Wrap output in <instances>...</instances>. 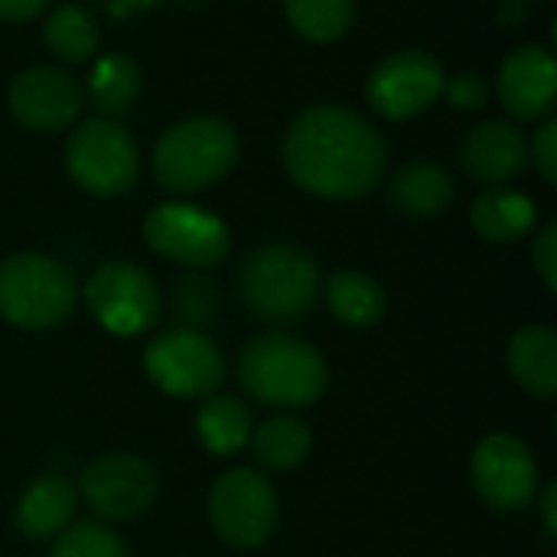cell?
I'll use <instances>...</instances> for the list:
<instances>
[{
  "instance_id": "6da1fadb",
  "label": "cell",
  "mask_w": 557,
  "mask_h": 557,
  "mask_svg": "<svg viewBox=\"0 0 557 557\" xmlns=\"http://www.w3.org/2000/svg\"><path fill=\"white\" fill-rule=\"evenodd\" d=\"M385 163V137L362 114L339 104L300 111L284 137V166L290 180L320 199H359L372 193Z\"/></svg>"
},
{
  "instance_id": "7a4b0ae2",
  "label": "cell",
  "mask_w": 557,
  "mask_h": 557,
  "mask_svg": "<svg viewBox=\"0 0 557 557\" xmlns=\"http://www.w3.org/2000/svg\"><path fill=\"white\" fill-rule=\"evenodd\" d=\"M235 375L245 395L268 408H310L330 385L326 359L307 339L277 330L242 349Z\"/></svg>"
},
{
  "instance_id": "3957f363",
  "label": "cell",
  "mask_w": 557,
  "mask_h": 557,
  "mask_svg": "<svg viewBox=\"0 0 557 557\" xmlns=\"http://www.w3.org/2000/svg\"><path fill=\"white\" fill-rule=\"evenodd\" d=\"M78 307V281L52 255L23 251L0 264V317L29 333L62 326Z\"/></svg>"
},
{
  "instance_id": "277c9868",
  "label": "cell",
  "mask_w": 557,
  "mask_h": 557,
  "mask_svg": "<svg viewBox=\"0 0 557 557\" xmlns=\"http://www.w3.org/2000/svg\"><path fill=\"white\" fill-rule=\"evenodd\" d=\"M238 160V134L225 117L199 114L173 124L153 147V176L170 193H199Z\"/></svg>"
},
{
  "instance_id": "5b68a950",
  "label": "cell",
  "mask_w": 557,
  "mask_h": 557,
  "mask_svg": "<svg viewBox=\"0 0 557 557\" xmlns=\"http://www.w3.org/2000/svg\"><path fill=\"white\" fill-rule=\"evenodd\" d=\"M238 287L255 317L268 323H287L313 310L323 281L307 251L294 245H261L248 255Z\"/></svg>"
},
{
  "instance_id": "8992f818",
  "label": "cell",
  "mask_w": 557,
  "mask_h": 557,
  "mask_svg": "<svg viewBox=\"0 0 557 557\" xmlns=\"http://www.w3.org/2000/svg\"><path fill=\"white\" fill-rule=\"evenodd\" d=\"M212 532L232 548H261L281 519L277 490L258 470L238 467L222 473L206 499Z\"/></svg>"
},
{
  "instance_id": "52a82bcc",
  "label": "cell",
  "mask_w": 557,
  "mask_h": 557,
  "mask_svg": "<svg viewBox=\"0 0 557 557\" xmlns=\"http://www.w3.org/2000/svg\"><path fill=\"white\" fill-rule=\"evenodd\" d=\"M147 379L170 398H209L225 379V359L196 326H170L144 349Z\"/></svg>"
},
{
  "instance_id": "ba28073f",
  "label": "cell",
  "mask_w": 557,
  "mask_h": 557,
  "mask_svg": "<svg viewBox=\"0 0 557 557\" xmlns=\"http://www.w3.org/2000/svg\"><path fill=\"white\" fill-rule=\"evenodd\" d=\"M85 307L91 320L111 336H140L160 320V287L134 261H108L85 284Z\"/></svg>"
},
{
  "instance_id": "9c48e42d",
  "label": "cell",
  "mask_w": 557,
  "mask_h": 557,
  "mask_svg": "<svg viewBox=\"0 0 557 557\" xmlns=\"http://www.w3.org/2000/svg\"><path fill=\"white\" fill-rule=\"evenodd\" d=\"M65 170L91 196H121L137 180V144L108 117L82 121L65 144Z\"/></svg>"
},
{
  "instance_id": "30bf717a",
  "label": "cell",
  "mask_w": 557,
  "mask_h": 557,
  "mask_svg": "<svg viewBox=\"0 0 557 557\" xmlns=\"http://www.w3.org/2000/svg\"><path fill=\"white\" fill-rule=\"evenodd\" d=\"M144 242L157 255L193 271L215 268L232 251L228 225L215 212H206L193 202L153 206L144 219Z\"/></svg>"
},
{
  "instance_id": "8fae6325",
  "label": "cell",
  "mask_w": 557,
  "mask_h": 557,
  "mask_svg": "<svg viewBox=\"0 0 557 557\" xmlns=\"http://www.w3.org/2000/svg\"><path fill=\"white\" fill-rule=\"evenodd\" d=\"M78 503H85L98 519L131 522L144 516L160 493L157 473L147 460L127 450L95 457L78 476Z\"/></svg>"
},
{
  "instance_id": "7c38bea8",
  "label": "cell",
  "mask_w": 557,
  "mask_h": 557,
  "mask_svg": "<svg viewBox=\"0 0 557 557\" xmlns=\"http://www.w3.org/2000/svg\"><path fill=\"white\" fill-rule=\"evenodd\" d=\"M476 496L496 512H522L539 496V460L512 434H490L470 457Z\"/></svg>"
},
{
  "instance_id": "4fadbf2b",
  "label": "cell",
  "mask_w": 557,
  "mask_h": 557,
  "mask_svg": "<svg viewBox=\"0 0 557 557\" xmlns=\"http://www.w3.org/2000/svg\"><path fill=\"white\" fill-rule=\"evenodd\" d=\"M444 65L431 52L401 49L372 69L366 82V98L375 108V114L388 121H408L424 114L444 95Z\"/></svg>"
},
{
  "instance_id": "5bb4252c",
  "label": "cell",
  "mask_w": 557,
  "mask_h": 557,
  "mask_svg": "<svg viewBox=\"0 0 557 557\" xmlns=\"http://www.w3.org/2000/svg\"><path fill=\"white\" fill-rule=\"evenodd\" d=\"M7 101H10L13 117L23 127L52 134V131L72 127L78 121L85 91L69 72H62L55 65H33L10 82Z\"/></svg>"
},
{
  "instance_id": "9a60e30c",
  "label": "cell",
  "mask_w": 557,
  "mask_h": 557,
  "mask_svg": "<svg viewBox=\"0 0 557 557\" xmlns=\"http://www.w3.org/2000/svg\"><path fill=\"white\" fill-rule=\"evenodd\" d=\"M496 91L503 108L519 121L545 117L555 108L557 62L548 46H522L499 65Z\"/></svg>"
},
{
  "instance_id": "2e32d148",
  "label": "cell",
  "mask_w": 557,
  "mask_h": 557,
  "mask_svg": "<svg viewBox=\"0 0 557 557\" xmlns=\"http://www.w3.org/2000/svg\"><path fill=\"white\" fill-rule=\"evenodd\" d=\"M463 170L490 186L512 180L529 163V137L509 121H483L476 124L460 147Z\"/></svg>"
},
{
  "instance_id": "e0dca14e",
  "label": "cell",
  "mask_w": 557,
  "mask_h": 557,
  "mask_svg": "<svg viewBox=\"0 0 557 557\" xmlns=\"http://www.w3.org/2000/svg\"><path fill=\"white\" fill-rule=\"evenodd\" d=\"M75 509H78V490L65 476H42L29 483L16 499L13 522L26 539L46 542L72 525Z\"/></svg>"
},
{
  "instance_id": "ac0fdd59",
  "label": "cell",
  "mask_w": 557,
  "mask_h": 557,
  "mask_svg": "<svg viewBox=\"0 0 557 557\" xmlns=\"http://www.w3.org/2000/svg\"><path fill=\"white\" fill-rule=\"evenodd\" d=\"M509 372L522 392L535 398L557 395V333L545 323H529L512 333L509 349Z\"/></svg>"
},
{
  "instance_id": "d6986e66",
  "label": "cell",
  "mask_w": 557,
  "mask_h": 557,
  "mask_svg": "<svg viewBox=\"0 0 557 557\" xmlns=\"http://www.w3.org/2000/svg\"><path fill=\"white\" fill-rule=\"evenodd\" d=\"M470 222L473 228L493 242V245H512L519 238H525L535 222H539V206L532 196L519 193V189H503L493 186L486 193H480L470 206Z\"/></svg>"
},
{
  "instance_id": "ffe728a7",
  "label": "cell",
  "mask_w": 557,
  "mask_h": 557,
  "mask_svg": "<svg viewBox=\"0 0 557 557\" xmlns=\"http://www.w3.org/2000/svg\"><path fill=\"white\" fill-rule=\"evenodd\" d=\"M323 294H326L330 313L349 330H369L385 313V290L366 271H352V268L333 271L326 277Z\"/></svg>"
},
{
  "instance_id": "44dd1931",
  "label": "cell",
  "mask_w": 557,
  "mask_h": 557,
  "mask_svg": "<svg viewBox=\"0 0 557 557\" xmlns=\"http://www.w3.org/2000/svg\"><path fill=\"white\" fill-rule=\"evenodd\" d=\"M450 199H454L450 173L428 160H414V163L401 166L388 186V202L418 219H431V215L444 212L450 206Z\"/></svg>"
},
{
  "instance_id": "7402d4cb",
  "label": "cell",
  "mask_w": 557,
  "mask_h": 557,
  "mask_svg": "<svg viewBox=\"0 0 557 557\" xmlns=\"http://www.w3.org/2000/svg\"><path fill=\"white\" fill-rule=\"evenodd\" d=\"M251 454L255 460L271 470V473H287V470H297L310 450H313V434L310 428L300 421V418H290V414H277V418H268L261 421L258 428H251Z\"/></svg>"
},
{
  "instance_id": "603a6c76",
  "label": "cell",
  "mask_w": 557,
  "mask_h": 557,
  "mask_svg": "<svg viewBox=\"0 0 557 557\" xmlns=\"http://www.w3.org/2000/svg\"><path fill=\"white\" fill-rule=\"evenodd\" d=\"M196 434L209 454L232 457L251 437V411L235 395H209L196 411Z\"/></svg>"
},
{
  "instance_id": "cb8c5ba5",
  "label": "cell",
  "mask_w": 557,
  "mask_h": 557,
  "mask_svg": "<svg viewBox=\"0 0 557 557\" xmlns=\"http://www.w3.org/2000/svg\"><path fill=\"white\" fill-rule=\"evenodd\" d=\"M137 95H140V69L131 55L108 52L95 59L91 75H88V98L101 114L117 117L131 111Z\"/></svg>"
},
{
  "instance_id": "d4e9b609",
  "label": "cell",
  "mask_w": 557,
  "mask_h": 557,
  "mask_svg": "<svg viewBox=\"0 0 557 557\" xmlns=\"http://www.w3.org/2000/svg\"><path fill=\"white\" fill-rule=\"evenodd\" d=\"M46 49L62 62H88L98 49V23L78 3H62L42 26Z\"/></svg>"
},
{
  "instance_id": "484cf974",
  "label": "cell",
  "mask_w": 557,
  "mask_h": 557,
  "mask_svg": "<svg viewBox=\"0 0 557 557\" xmlns=\"http://www.w3.org/2000/svg\"><path fill=\"white\" fill-rule=\"evenodd\" d=\"M294 29L313 42L339 39L356 16V0H284Z\"/></svg>"
},
{
  "instance_id": "4316f807",
  "label": "cell",
  "mask_w": 557,
  "mask_h": 557,
  "mask_svg": "<svg viewBox=\"0 0 557 557\" xmlns=\"http://www.w3.org/2000/svg\"><path fill=\"white\" fill-rule=\"evenodd\" d=\"M49 557H127V548L108 525L75 522L55 535Z\"/></svg>"
},
{
  "instance_id": "83f0119b",
  "label": "cell",
  "mask_w": 557,
  "mask_h": 557,
  "mask_svg": "<svg viewBox=\"0 0 557 557\" xmlns=\"http://www.w3.org/2000/svg\"><path fill=\"white\" fill-rule=\"evenodd\" d=\"M176 310L186 320V326H196V323L209 320V313H212V287H209V281L196 277V274L183 277L176 284Z\"/></svg>"
},
{
  "instance_id": "f1b7e54d",
  "label": "cell",
  "mask_w": 557,
  "mask_h": 557,
  "mask_svg": "<svg viewBox=\"0 0 557 557\" xmlns=\"http://www.w3.org/2000/svg\"><path fill=\"white\" fill-rule=\"evenodd\" d=\"M444 95H447V101H450L454 108H460V111H480V108L486 104V98H490V88H486L483 75H476V72H460L454 82L444 85Z\"/></svg>"
},
{
  "instance_id": "f546056e",
  "label": "cell",
  "mask_w": 557,
  "mask_h": 557,
  "mask_svg": "<svg viewBox=\"0 0 557 557\" xmlns=\"http://www.w3.org/2000/svg\"><path fill=\"white\" fill-rule=\"evenodd\" d=\"M532 264L539 271V277L545 281V287L555 294L557 290V225L548 222L539 238L532 242Z\"/></svg>"
},
{
  "instance_id": "4dcf8cb0",
  "label": "cell",
  "mask_w": 557,
  "mask_h": 557,
  "mask_svg": "<svg viewBox=\"0 0 557 557\" xmlns=\"http://www.w3.org/2000/svg\"><path fill=\"white\" fill-rule=\"evenodd\" d=\"M529 153H532V163H535V170L542 173V180L555 186L557 183V121H545V124L539 127V134H535V140H532Z\"/></svg>"
},
{
  "instance_id": "1f68e13d",
  "label": "cell",
  "mask_w": 557,
  "mask_h": 557,
  "mask_svg": "<svg viewBox=\"0 0 557 557\" xmlns=\"http://www.w3.org/2000/svg\"><path fill=\"white\" fill-rule=\"evenodd\" d=\"M46 3L49 0H0V20H7V23H26L36 13H42Z\"/></svg>"
},
{
  "instance_id": "d6a6232c",
  "label": "cell",
  "mask_w": 557,
  "mask_h": 557,
  "mask_svg": "<svg viewBox=\"0 0 557 557\" xmlns=\"http://www.w3.org/2000/svg\"><path fill=\"white\" fill-rule=\"evenodd\" d=\"M539 509H542V525H545V535L548 539H555L557 535V486L555 483H548L539 496Z\"/></svg>"
},
{
  "instance_id": "836d02e7",
  "label": "cell",
  "mask_w": 557,
  "mask_h": 557,
  "mask_svg": "<svg viewBox=\"0 0 557 557\" xmlns=\"http://www.w3.org/2000/svg\"><path fill=\"white\" fill-rule=\"evenodd\" d=\"M522 13H525V3H522V0H506L503 10H499V20H503L506 26H519V23H522Z\"/></svg>"
}]
</instances>
